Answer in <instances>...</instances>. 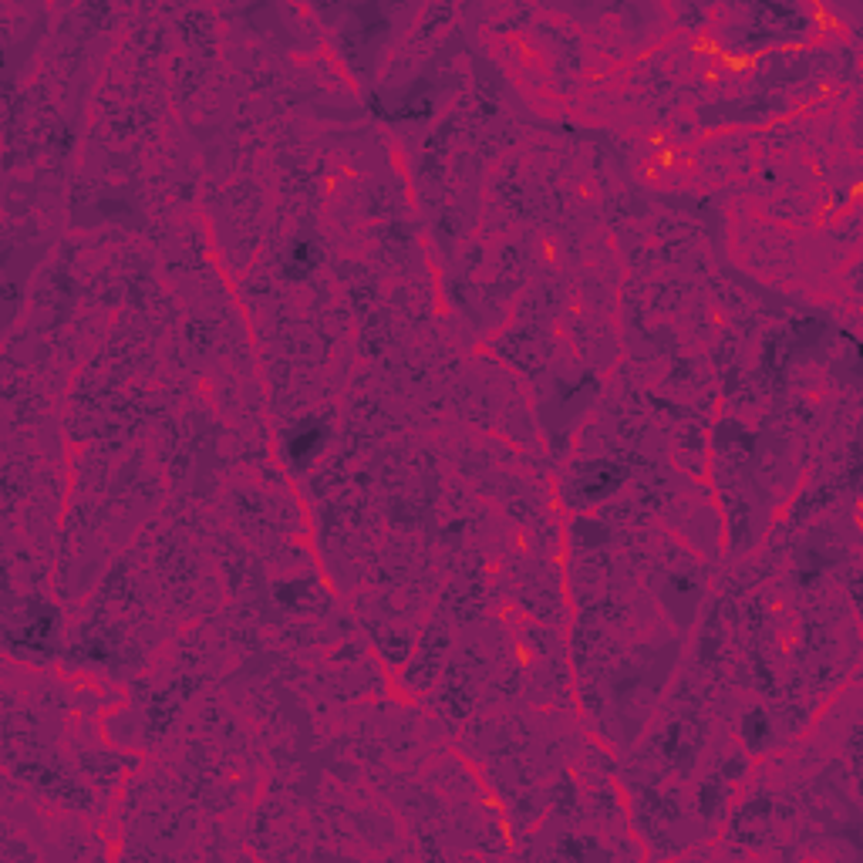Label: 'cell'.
<instances>
[{
  "instance_id": "7a4b0ae2",
  "label": "cell",
  "mask_w": 863,
  "mask_h": 863,
  "mask_svg": "<svg viewBox=\"0 0 863 863\" xmlns=\"http://www.w3.org/2000/svg\"><path fill=\"white\" fill-rule=\"evenodd\" d=\"M320 260V250L310 243V240H297L294 247H290V253H287V263L284 270L290 280H300V277H308L314 267H318Z\"/></svg>"
},
{
  "instance_id": "6da1fadb",
  "label": "cell",
  "mask_w": 863,
  "mask_h": 863,
  "mask_svg": "<svg viewBox=\"0 0 863 863\" xmlns=\"http://www.w3.org/2000/svg\"><path fill=\"white\" fill-rule=\"evenodd\" d=\"M328 442V422L320 418H304L290 426V432L284 436V456L294 469H304L314 456L320 452V446Z\"/></svg>"
},
{
  "instance_id": "3957f363",
  "label": "cell",
  "mask_w": 863,
  "mask_h": 863,
  "mask_svg": "<svg viewBox=\"0 0 863 863\" xmlns=\"http://www.w3.org/2000/svg\"><path fill=\"white\" fill-rule=\"evenodd\" d=\"M762 735H766V719H762V711H752L745 719V739H749V745H759Z\"/></svg>"
}]
</instances>
